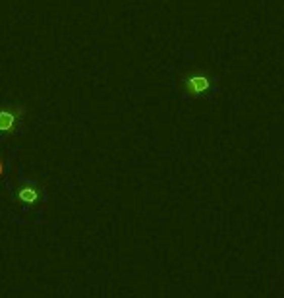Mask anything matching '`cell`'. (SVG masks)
Wrapping results in <instances>:
<instances>
[{
    "label": "cell",
    "mask_w": 284,
    "mask_h": 298,
    "mask_svg": "<svg viewBox=\"0 0 284 298\" xmlns=\"http://www.w3.org/2000/svg\"><path fill=\"white\" fill-rule=\"evenodd\" d=\"M14 124H16V114H12L10 111H0V130L2 132L12 130Z\"/></svg>",
    "instance_id": "1"
},
{
    "label": "cell",
    "mask_w": 284,
    "mask_h": 298,
    "mask_svg": "<svg viewBox=\"0 0 284 298\" xmlns=\"http://www.w3.org/2000/svg\"><path fill=\"white\" fill-rule=\"evenodd\" d=\"M37 196H39V194H37L35 188H23L22 192H20V199H22V201H35Z\"/></svg>",
    "instance_id": "2"
},
{
    "label": "cell",
    "mask_w": 284,
    "mask_h": 298,
    "mask_svg": "<svg viewBox=\"0 0 284 298\" xmlns=\"http://www.w3.org/2000/svg\"><path fill=\"white\" fill-rule=\"evenodd\" d=\"M2 171H4V163H2V161H0V173H2Z\"/></svg>",
    "instance_id": "3"
}]
</instances>
